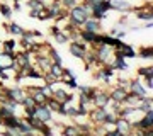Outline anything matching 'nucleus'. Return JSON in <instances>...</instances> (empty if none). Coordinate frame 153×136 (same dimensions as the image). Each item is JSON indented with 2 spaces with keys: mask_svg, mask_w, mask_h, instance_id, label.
<instances>
[{
  "mask_svg": "<svg viewBox=\"0 0 153 136\" xmlns=\"http://www.w3.org/2000/svg\"><path fill=\"white\" fill-rule=\"evenodd\" d=\"M17 46H19V43H17L16 39H7V41H2V49L7 51V53H16Z\"/></svg>",
  "mask_w": 153,
  "mask_h": 136,
  "instance_id": "nucleus-25",
  "label": "nucleus"
},
{
  "mask_svg": "<svg viewBox=\"0 0 153 136\" xmlns=\"http://www.w3.org/2000/svg\"><path fill=\"white\" fill-rule=\"evenodd\" d=\"M46 106H48V109L51 111V112H58V111H60V107H61V102L51 97V99H48V100H46Z\"/></svg>",
  "mask_w": 153,
  "mask_h": 136,
  "instance_id": "nucleus-30",
  "label": "nucleus"
},
{
  "mask_svg": "<svg viewBox=\"0 0 153 136\" xmlns=\"http://www.w3.org/2000/svg\"><path fill=\"white\" fill-rule=\"evenodd\" d=\"M145 136H153V129H146L145 131Z\"/></svg>",
  "mask_w": 153,
  "mask_h": 136,
  "instance_id": "nucleus-41",
  "label": "nucleus"
},
{
  "mask_svg": "<svg viewBox=\"0 0 153 136\" xmlns=\"http://www.w3.org/2000/svg\"><path fill=\"white\" fill-rule=\"evenodd\" d=\"M4 92H5V97L9 99V100H12V102L22 106V100H24V97H26V90H24L22 87H19V85H16V87H9V88L4 87Z\"/></svg>",
  "mask_w": 153,
  "mask_h": 136,
  "instance_id": "nucleus-4",
  "label": "nucleus"
},
{
  "mask_svg": "<svg viewBox=\"0 0 153 136\" xmlns=\"http://www.w3.org/2000/svg\"><path fill=\"white\" fill-rule=\"evenodd\" d=\"M22 111H24V116H26V117H34V112H36V106H34V107H24Z\"/></svg>",
  "mask_w": 153,
  "mask_h": 136,
  "instance_id": "nucleus-37",
  "label": "nucleus"
},
{
  "mask_svg": "<svg viewBox=\"0 0 153 136\" xmlns=\"http://www.w3.org/2000/svg\"><path fill=\"white\" fill-rule=\"evenodd\" d=\"M43 2H44V0H43Z\"/></svg>",
  "mask_w": 153,
  "mask_h": 136,
  "instance_id": "nucleus-45",
  "label": "nucleus"
},
{
  "mask_svg": "<svg viewBox=\"0 0 153 136\" xmlns=\"http://www.w3.org/2000/svg\"><path fill=\"white\" fill-rule=\"evenodd\" d=\"M111 66H112L114 70H119V71H126L128 68H129L126 58H123V56H119V54H116V53H114V60H112Z\"/></svg>",
  "mask_w": 153,
  "mask_h": 136,
  "instance_id": "nucleus-16",
  "label": "nucleus"
},
{
  "mask_svg": "<svg viewBox=\"0 0 153 136\" xmlns=\"http://www.w3.org/2000/svg\"><path fill=\"white\" fill-rule=\"evenodd\" d=\"M12 10H14V12L22 10V5H21V4H14V5H12Z\"/></svg>",
  "mask_w": 153,
  "mask_h": 136,
  "instance_id": "nucleus-40",
  "label": "nucleus"
},
{
  "mask_svg": "<svg viewBox=\"0 0 153 136\" xmlns=\"http://www.w3.org/2000/svg\"><path fill=\"white\" fill-rule=\"evenodd\" d=\"M46 12H48L49 21H51V19L55 21L56 17L60 16L61 12H63V7H61L60 0H53V4H51V5H46Z\"/></svg>",
  "mask_w": 153,
  "mask_h": 136,
  "instance_id": "nucleus-13",
  "label": "nucleus"
},
{
  "mask_svg": "<svg viewBox=\"0 0 153 136\" xmlns=\"http://www.w3.org/2000/svg\"><path fill=\"white\" fill-rule=\"evenodd\" d=\"M0 78L4 82L10 80V73H9V70H0Z\"/></svg>",
  "mask_w": 153,
  "mask_h": 136,
  "instance_id": "nucleus-39",
  "label": "nucleus"
},
{
  "mask_svg": "<svg viewBox=\"0 0 153 136\" xmlns=\"http://www.w3.org/2000/svg\"><path fill=\"white\" fill-rule=\"evenodd\" d=\"M61 136H80V129H78L76 124L63 126L61 128Z\"/></svg>",
  "mask_w": 153,
  "mask_h": 136,
  "instance_id": "nucleus-21",
  "label": "nucleus"
},
{
  "mask_svg": "<svg viewBox=\"0 0 153 136\" xmlns=\"http://www.w3.org/2000/svg\"><path fill=\"white\" fill-rule=\"evenodd\" d=\"M83 61H85V70H90L92 66H100V65H99V61H97V56H95V53H94V49H92V51L88 49L87 53H85Z\"/></svg>",
  "mask_w": 153,
  "mask_h": 136,
  "instance_id": "nucleus-17",
  "label": "nucleus"
},
{
  "mask_svg": "<svg viewBox=\"0 0 153 136\" xmlns=\"http://www.w3.org/2000/svg\"><path fill=\"white\" fill-rule=\"evenodd\" d=\"M5 27H7V31H9L12 36H22V34H24V31H26V29H24V27H21L17 22H10V24H7Z\"/></svg>",
  "mask_w": 153,
  "mask_h": 136,
  "instance_id": "nucleus-24",
  "label": "nucleus"
},
{
  "mask_svg": "<svg viewBox=\"0 0 153 136\" xmlns=\"http://www.w3.org/2000/svg\"><path fill=\"white\" fill-rule=\"evenodd\" d=\"M95 80L102 82L104 85H109V83H111V75H107V73L102 70V68H99L97 73H95Z\"/></svg>",
  "mask_w": 153,
  "mask_h": 136,
  "instance_id": "nucleus-28",
  "label": "nucleus"
},
{
  "mask_svg": "<svg viewBox=\"0 0 153 136\" xmlns=\"http://www.w3.org/2000/svg\"><path fill=\"white\" fill-rule=\"evenodd\" d=\"M138 128L141 129H153V111H148L141 116V119L138 121Z\"/></svg>",
  "mask_w": 153,
  "mask_h": 136,
  "instance_id": "nucleus-14",
  "label": "nucleus"
},
{
  "mask_svg": "<svg viewBox=\"0 0 153 136\" xmlns=\"http://www.w3.org/2000/svg\"><path fill=\"white\" fill-rule=\"evenodd\" d=\"M111 102L109 92L104 88H95V92L92 95V106L94 107H107Z\"/></svg>",
  "mask_w": 153,
  "mask_h": 136,
  "instance_id": "nucleus-5",
  "label": "nucleus"
},
{
  "mask_svg": "<svg viewBox=\"0 0 153 136\" xmlns=\"http://www.w3.org/2000/svg\"><path fill=\"white\" fill-rule=\"evenodd\" d=\"M0 126H2V119H0Z\"/></svg>",
  "mask_w": 153,
  "mask_h": 136,
  "instance_id": "nucleus-44",
  "label": "nucleus"
},
{
  "mask_svg": "<svg viewBox=\"0 0 153 136\" xmlns=\"http://www.w3.org/2000/svg\"><path fill=\"white\" fill-rule=\"evenodd\" d=\"M0 12H2V16L5 17V19H10L12 14H14L12 7L9 4H5V2H0Z\"/></svg>",
  "mask_w": 153,
  "mask_h": 136,
  "instance_id": "nucleus-31",
  "label": "nucleus"
},
{
  "mask_svg": "<svg viewBox=\"0 0 153 136\" xmlns=\"http://www.w3.org/2000/svg\"><path fill=\"white\" fill-rule=\"evenodd\" d=\"M140 111H141V112L153 111V99H152V95H148V97H143V102H141V106H140Z\"/></svg>",
  "mask_w": 153,
  "mask_h": 136,
  "instance_id": "nucleus-27",
  "label": "nucleus"
},
{
  "mask_svg": "<svg viewBox=\"0 0 153 136\" xmlns=\"http://www.w3.org/2000/svg\"><path fill=\"white\" fill-rule=\"evenodd\" d=\"M21 2H24V0H12V4H21Z\"/></svg>",
  "mask_w": 153,
  "mask_h": 136,
  "instance_id": "nucleus-42",
  "label": "nucleus"
},
{
  "mask_svg": "<svg viewBox=\"0 0 153 136\" xmlns=\"http://www.w3.org/2000/svg\"><path fill=\"white\" fill-rule=\"evenodd\" d=\"M49 60H51V63H55V65H61V66H63V58H61L60 53H58L53 46L49 48Z\"/></svg>",
  "mask_w": 153,
  "mask_h": 136,
  "instance_id": "nucleus-26",
  "label": "nucleus"
},
{
  "mask_svg": "<svg viewBox=\"0 0 153 136\" xmlns=\"http://www.w3.org/2000/svg\"><path fill=\"white\" fill-rule=\"evenodd\" d=\"M63 70H65V66L51 63V66H49V71H48V73H51V75L55 77L58 82H61V78H63Z\"/></svg>",
  "mask_w": 153,
  "mask_h": 136,
  "instance_id": "nucleus-22",
  "label": "nucleus"
},
{
  "mask_svg": "<svg viewBox=\"0 0 153 136\" xmlns=\"http://www.w3.org/2000/svg\"><path fill=\"white\" fill-rule=\"evenodd\" d=\"M128 85H129V80L128 78H117V85L116 87H121V88H128Z\"/></svg>",
  "mask_w": 153,
  "mask_h": 136,
  "instance_id": "nucleus-38",
  "label": "nucleus"
},
{
  "mask_svg": "<svg viewBox=\"0 0 153 136\" xmlns=\"http://www.w3.org/2000/svg\"><path fill=\"white\" fill-rule=\"evenodd\" d=\"M68 51L73 58H78V60H83L85 53L88 51V44H85L83 41H78V39H71L70 44H68Z\"/></svg>",
  "mask_w": 153,
  "mask_h": 136,
  "instance_id": "nucleus-3",
  "label": "nucleus"
},
{
  "mask_svg": "<svg viewBox=\"0 0 153 136\" xmlns=\"http://www.w3.org/2000/svg\"><path fill=\"white\" fill-rule=\"evenodd\" d=\"M94 53L97 56L99 65H111L112 60H114V48L109 46V44H99V46H94Z\"/></svg>",
  "mask_w": 153,
  "mask_h": 136,
  "instance_id": "nucleus-2",
  "label": "nucleus"
},
{
  "mask_svg": "<svg viewBox=\"0 0 153 136\" xmlns=\"http://www.w3.org/2000/svg\"><path fill=\"white\" fill-rule=\"evenodd\" d=\"M128 88H121V87H114L112 90L109 92V97H111V100L112 102H117V104H124V100H126V97H128Z\"/></svg>",
  "mask_w": 153,
  "mask_h": 136,
  "instance_id": "nucleus-11",
  "label": "nucleus"
},
{
  "mask_svg": "<svg viewBox=\"0 0 153 136\" xmlns=\"http://www.w3.org/2000/svg\"><path fill=\"white\" fill-rule=\"evenodd\" d=\"M107 2H109L111 10H117V12L134 10V7L131 5V2H128V0H107Z\"/></svg>",
  "mask_w": 153,
  "mask_h": 136,
  "instance_id": "nucleus-10",
  "label": "nucleus"
},
{
  "mask_svg": "<svg viewBox=\"0 0 153 136\" xmlns=\"http://www.w3.org/2000/svg\"><path fill=\"white\" fill-rule=\"evenodd\" d=\"M83 31H88V33H100L102 31V24H100V21L99 19H94V17H88L87 21H85V24L82 26Z\"/></svg>",
  "mask_w": 153,
  "mask_h": 136,
  "instance_id": "nucleus-12",
  "label": "nucleus"
},
{
  "mask_svg": "<svg viewBox=\"0 0 153 136\" xmlns=\"http://www.w3.org/2000/svg\"><path fill=\"white\" fill-rule=\"evenodd\" d=\"M68 12V22H70L71 26H75V27H80L85 24V21H87L88 17V14H87V10L83 9V5L82 4H78V5H75L73 9H70V10H66Z\"/></svg>",
  "mask_w": 153,
  "mask_h": 136,
  "instance_id": "nucleus-1",
  "label": "nucleus"
},
{
  "mask_svg": "<svg viewBox=\"0 0 153 136\" xmlns=\"http://www.w3.org/2000/svg\"><path fill=\"white\" fill-rule=\"evenodd\" d=\"M143 102V97L140 95H134V94H128V97L124 100V106H129V107H140Z\"/></svg>",
  "mask_w": 153,
  "mask_h": 136,
  "instance_id": "nucleus-20",
  "label": "nucleus"
},
{
  "mask_svg": "<svg viewBox=\"0 0 153 136\" xmlns=\"http://www.w3.org/2000/svg\"><path fill=\"white\" fill-rule=\"evenodd\" d=\"M14 61H16V53H7V51H4V49L0 51V70L12 71Z\"/></svg>",
  "mask_w": 153,
  "mask_h": 136,
  "instance_id": "nucleus-7",
  "label": "nucleus"
},
{
  "mask_svg": "<svg viewBox=\"0 0 153 136\" xmlns=\"http://www.w3.org/2000/svg\"><path fill=\"white\" fill-rule=\"evenodd\" d=\"M60 4L63 7V10H70V9H73L75 5L80 4V0H60Z\"/></svg>",
  "mask_w": 153,
  "mask_h": 136,
  "instance_id": "nucleus-34",
  "label": "nucleus"
},
{
  "mask_svg": "<svg viewBox=\"0 0 153 136\" xmlns=\"http://www.w3.org/2000/svg\"><path fill=\"white\" fill-rule=\"evenodd\" d=\"M55 38L56 43H60V44H65V43H70V34L65 33V31H58V33L53 36Z\"/></svg>",
  "mask_w": 153,
  "mask_h": 136,
  "instance_id": "nucleus-29",
  "label": "nucleus"
},
{
  "mask_svg": "<svg viewBox=\"0 0 153 136\" xmlns=\"http://www.w3.org/2000/svg\"><path fill=\"white\" fill-rule=\"evenodd\" d=\"M114 53L116 54H119V56H123V58H136L138 54H136V49L133 48L131 44H128L124 43V41H121L119 39V43L116 44V48H114Z\"/></svg>",
  "mask_w": 153,
  "mask_h": 136,
  "instance_id": "nucleus-6",
  "label": "nucleus"
},
{
  "mask_svg": "<svg viewBox=\"0 0 153 136\" xmlns=\"http://www.w3.org/2000/svg\"><path fill=\"white\" fill-rule=\"evenodd\" d=\"M138 77L143 78V77H153V66L148 65V66H140L138 68Z\"/></svg>",
  "mask_w": 153,
  "mask_h": 136,
  "instance_id": "nucleus-32",
  "label": "nucleus"
},
{
  "mask_svg": "<svg viewBox=\"0 0 153 136\" xmlns=\"http://www.w3.org/2000/svg\"><path fill=\"white\" fill-rule=\"evenodd\" d=\"M141 83H143V87L146 88V90H152L153 88V77H143Z\"/></svg>",
  "mask_w": 153,
  "mask_h": 136,
  "instance_id": "nucleus-35",
  "label": "nucleus"
},
{
  "mask_svg": "<svg viewBox=\"0 0 153 136\" xmlns=\"http://www.w3.org/2000/svg\"><path fill=\"white\" fill-rule=\"evenodd\" d=\"M136 10V19L140 21H152L153 19V14H152V7L148 9V5H145V9H134Z\"/></svg>",
  "mask_w": 153,
  "mask_h": 136,
  "instance_id": "nucleus-18",
  "label": "nucleus"
},
{
  "mask_svg": "<svg viewBox=\"0 0 153 136\" xmlns=\"http://www.w3.org/2000/svg\"><path fill=\"white\" fill-rule=\"evenodd\" d=\"M0 48H2V41H0Z\"/></svg>",
  "mask_w": 153,
  "mask_h": 136,
  "instance_id": "nucleus-43",
  "label": "nucleus"
},
{
  "mask_svg": "<svg viewBox=\"0 0 153 136\" xmlns=\"http://www.w3.org/2000/svg\"><path fill=\"white\" fill-rule=\"evenodd\" d=\"M114 128H116L117 131H121L123 135H126V136H129V135H131V131H133L131 124H129L126 119H123V117H117V119H116Z\"/></svg>",
  "mask_w": 153,
  "mask_h": 136,
  "instance_id": "nucleus-15",
  "label": "nucleus"
},
{
  "mask_svg": "<svg viewBox=\"0 0 153 136\" xmlns=\"http://www.w3.org/2000/svg\"><path fill=\"white\" fill-rule=\"evenodd\" d=\"M138 56H141V58H145V60H152L153 58V49L152 46H148V48H143L140 49V51H136Z\"/></svg>",
  "mask_w": 153,
  "mask_h": 136,
  "instance_id": "nucleus-33",
  "label": "nucleus"
},
{
  "mask_svg": "<svg viewBox=\"0 0 153 136\" xmlns=\"http://www.w3.org/2000/svg\"><path fill=\"white\" fill-rule=\"evenodd\" d=\"M26 7H27L29 10H36V12L46 10V4H44L43 0H27Z\"/></svg>",
  "mask_w": 153,
  "mask_h": 136,
  "instance_id": "nucleus-19",
  "label": "nucleus"
},
{
  "mask_svg": "<svg viewBox=\"0 0 153 136\" xmlns=\"http://www.w3.org/2000/svg\"><path fill=\"white\" fill-rule=\"evenodd\" d=\"M63 83H65L66 87H70V88H76L78 87V83H76V78H63Z\"/></svg>",
  "mask_w": 153,
  "mask_h": 136,
  "instance_id": "nucleus-36",
  "label": "nucleus"
},
{
  "mask_svg": "<svg viewBox=\"0 0 153 136\" xmlns=\"http://www.w3.org/2000/svg\"><path fill=\"white\" fill-rule=\"evenodd\" d=\"M34 117H38L39 121H43V123H46V124H51V121H53V112L48 109L46 104H43V106H36Z\"/></svg>",
  "mask_w": 153,
  "mask_h": 136,
  "instance_id": "nucleus-8",
  "label": "nucleus"
},
{
  "mask_svg": "<svg viewBox=\"0 0 153 136\" xmlns=\"http://www.w3.org/2000/svg\"><path fill=\"white\" fill-rule=\"evenodd\" d=\"M128 92L134 94V95H140V97H146V88L143 87L141 78H134V80H129V85H128Z\"/></svg>",
  "mask_w": 153,
  "mask_h": 136,
  "instance_id": "nucleus-9",
  "label": "nucleus"
},
{
  "mask_svg": "<svg viewBox=\"0 0 153 136\" xmlns=\"http://www.w3.org/2000/svg\"><path fill=\"white\" fill-rule=\"evenodd\" d=\"M19 124V116L14 114V116H9L5 119H2V126H5V129H10V128H17Z\"/></svg>",
  "mask_w": 153,
  "mask_h": 136,
  "instance_id": "nucleus-23",
  "label": "nucleus"
}]
</instances>
